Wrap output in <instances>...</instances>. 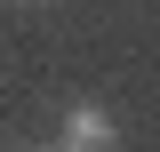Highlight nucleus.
Segmentation results:
<instances>
[{
    "label": "nucleus",
    "instance_id": "f257e3e1",
    "mask_svg": "<svg viewBox=\"0 0 160 152\" xmlns=\"http://www.w3.org/2000/svg\"><path fill=\"white\" fill-rule=\"evenodd\" d=\"M64 152H112V120H104V104H72V112H64Z\"/></svg>",
    "mask_w": 160,
    "mask_h": 152
}]
</instances>
